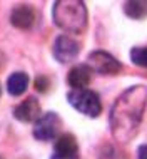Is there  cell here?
I'll return each mask as SVG.
<instances>
[{
    "mask_svg": "<svg viewBox=\"0 0 147 159\" xmlns=\"http://www.w3.org/2000/svg\"><path fill=\"white\" fill-rule=\"evenodd\" d=\"M147 106V87L134 85L120 94L110 111V129L114 139L127 144L137 134Z\"/></svg>",
    "mask_w": 147,
    "mask_h": 159,
    "instance_id": "6da1fadb",
    "label": "cell"
},
{
    "mask_svg": "<svg viewBox=\"0 0 147 159\" xmlns=\"http://www.w3.org/2000/svg\"><path fill=\"white\" fill-rule=\"evenodd\" d=\"M54 22L69 34H80L87 27V8L79 0H59L52 10Z\"/></svg>",
    "mask_w": 147,
    "mask_h": 159,
    "instance_id": "7a4b0ae2",
    "label": "cell"
},
{
    "mask_svg": "<svg viewBox=\"0 0 147 159\" xmlns=\"http://www.w3.org/2000/svg\"><path fill=\"white\" fill-rule=\"evenodd\" d=\"M69 102L75 111H79L80 114L89 116V117H97L102 112V104L100 99L94 91L89 89H79V91H72L69 92Z\"/></svg>",
    "mask_w": 147,
    "mask_h": 159,
    "instance_id": "3957f363",
    "label": "cell"
},
{
    "mask_svg": "<svg viewBox=\"0 0 147 159\" xmlns=\"http://www.w3.org/2000/svg\"><path fill=\"white\" fill-rule=\"evenodd\" d=\"M60 129H62V121L59 114L47 112L40 116L33 124V137L38 141H52L59 136Z\"/></svg>",
    "mask_w": 147,
    "mask_h": 159,
    "instance_id": "277c9868",
    "label": "cell"
},
{
    "mask_svg": "<svg viewBox=\"0 0 147 159\" xmlns=\"http://www.w3.org/2000/svg\"><path fill=\"white\" fill-rule=\"evenodd\" d=\"M87 66L92 69L94 72H99V74L104 75H112V74H117L120 72V62L115 57H112L110 54L104 52V50H96V52L89 54L87 59Z\"/></svg>",
    "mask_w": 147,
    "mask_h": 159,
    "instance_id": "5b68a950",
    "label": "cell"
},
{
    "mask_svg": "<svg viewBox=\"0 0 147 159\" xmlns=\"http://www.w3.org/2000/svg\"><path fill=\"white\" fill-rule=\"evenodd\" d=\"M80 44L70 35H59L54 42V57L60 64H67L79 55Z\"/></svg>",
    "mask_w": 147,
    "mask_h": 159,
    "instance_id": "8992f818",
    "label": "cell"
},
{
    "mask_svg": "<svg viewBox=\"0 0 147 159\" xmlns=\"http://www.w3.org/2000/svg\"><path fill=\"white\" fill-rule=\"evenodd\" d=\"M50 159H79V144L72 134H62L55 139Z\"/></svg>",
    "mask_w": 147,
    "mask_h": 159,
    "instance_id": "52a82bcc",
    "label": "cell"
},
{
    "mask_svg": "<svg viewBox=\"0 0 147 159\" xmlns=\"http://www.w3.org/2000/svg\"><path fill=\"white\" fill-rule=\"evenodd\" d=\"M14 116L20 122H35L40 117V104L35 97H27L14 109Z\"/></svg>",
    "mask_w": 147,
    "mask_h": 159,
    "instance_id": "ba28073f",
    "label": "cell"
},
{
    "mask_svg": "<svg viewBox=\"0 0 147 159\" xmlns=\"http://www.w3.org/2000/svg\"><path fill=\"white\" fill-rule=\"evenodd\" d=\"M92 74L94 70L90 69L87 64H79V66L72 67L70 72L67 75L69 85L74 89V91H79V89H87V85L92 80Z\"/></svg>",
    "mask_w": 147,
    "mask_h": 159,
    "instance_id": "9c48e42d",
    "label": "cell"
},
{
    "mask_svg": "<svg viewBox=\"0 0 147 159\" xmlns=\"http://www.w3.org/2000/svg\"><path fill=\"white\" fill-rule=\"evenodd\" d=\"M10 20H12V25H15L17 29L27 30L35 22V10L30 5H19L12 10Z\"/></svg>",
    "mask_w": 147,
    "mask_h": 159,
    "instance_id": "30bf717a",
    "label": "cell"
},
{
    "mask_svg": "<svg viewBox=\"0 0 147 159\" xmlns=\"http://www.w3.org/2000/svg\"><path fill=\"white\" fill-rule=\"evenodd\" d=\"M29 85V75L25 72H14L7 80L8 94L12 96H22Z\"/></svg>",
    "mask_w": 147,
    "mask_h": 159,
    "instance_id": "8fae6325",
    "label": "cell"
},
{
    "mask_svg": "<svg viewBox=\"0 0 147 159\" xmlns=\"http://www.w3.org/2000/svg\"><path fill=\"white\" fill-rule=\"evenodd\" d=\"M124 10L131 19H144L147 17V2H140V0H136V2H127L124 5Z\"/></svg>",
    "mask_w": 147,
    "mask_h": 159,
    "instance_id": "7c38bea8",
    "label": "cell"
},
{
    "mask_svg": "<svg viewBox=\"0 0 147 159\" xmlns=\"http://www.w3.org/2000/svg\"><path fill=\"white\" fill-rule=\"evenodd\" d=\"M131 61L139 67H147V47H134L131 50Z\"/></svg>",
    "mask_w": 147,
    "mask_h": 159,
    "instance_id": "4fadbf2b",
    "label": "cell"
},
{
    "mask_svg": "<svg viewBox=\"0 0 147 159\" xmlns=\"http://www.w3.org/2000/svg\"><path fill=\"white\" fill-rule=\"evenodd\" d=\"M35 87H37V91H40V92H45L47 89H49V79H47L45 75H40V77H37V80H35Z\"/></svg>",
    "mask_w": 147,
    "mask_h": 159,
    "instance_id": "5bb4252c",
    "label": "cell"
},
{
    "mask_svg": "<svg viewBox=\"0 0 147 159\" xmlns=\"http://www.w3.org/2000/svg\"><path fill=\"white\" fill-rule=\"evenodd\" d=\"M137 159H147V144L139 148V151H137Z\"/></svg>",
    "mask_w": 147,
    "mask_h": 159,
    "instance_id": "9a60e30c",
    "label": "cell"
}]
</instances>
